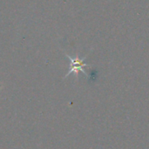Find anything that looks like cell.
<instances>
[{
  "label": "cell",
  "mask_w": 149,
  "mask_h": 149,
  "mask_svg": "<svg viewBox=\"0 0 149 149\" xmlns=\"http://www.w3.org/2000/svg\"><path fill=\"white\" fill-rule=\"evenodd\" d=\"M70 60H71V68L69 70V72L68 74L72 73V72H75V73H78L79 72H82L84 74L87 75V73L85 72V70L83 69L84 66H90L89 65L86 64L84 62V60L86 58V57L83 58H71L70 56H66ZM67 74V75H68Z\"/></svg>",
  "instance_id": "obj_1"
}]
</instances>
